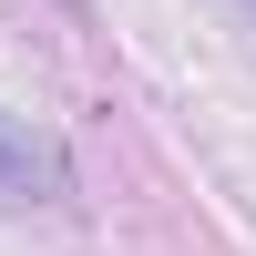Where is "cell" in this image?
Instances as JSON below:
<instances>
[{
  "instance_id": "1",
  "label": "cell",
  "mask_w": 256,
  "mask_h": 256,
  "mask_svg": "<svg viewBox=\"0 0 256 256\" xmlns=\"http://www.w3.org/2000/svg\"><path fill=\"white\" fill-rule=\"evenodd\" d=\"M62 184H72V174H62V154H52V144H41V134H20V123H0V205H52Z\"/></svg>"
}]
</instances>
